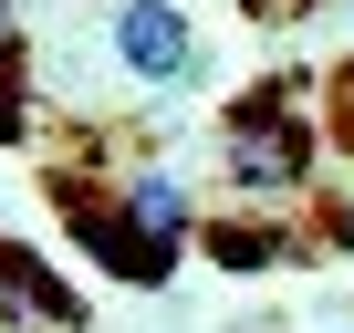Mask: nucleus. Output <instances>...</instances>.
Masks as SVG:
<instances>
[{
	"mask_svg": "<svg viewBox=\"0 0 354 333\" xmlns=\"http://www.w3.org/2000/svg\"><path fill=\"white\" fill-rule=\"evenodd\" d=\"M219 178L261 219H292L313 198V115H302L292 84H261L250 104H230V125H219Z\"/></svg>",
	"mask_w": 354,
	"mask_h": 333,
	"instance_id": "obj_1",
	"label": "nucleus"
},
{
	"mask_svg": "<svg viewBox=\"0 0 354 333\" xmlns=\"http://www.w3.org/2000/svg\"><path fill=\"white\" fill-rule=\"evenodd\" d=\"M63 229H73V240H84L115 281H136V292H156V281L177 271V250H156V240H146L115 198H94V188H73V178H63Z\"/></svg>",
	"mask_w": 354,
	"mask_h": 333,
	"instance_id": "obj_2",
	"label": "nucleus"
},
{
	"mask_svg": "<svg viewBox=\"0 0 354 333\" xmlns=\"http://www.w3.org/2000/svg\"><path fill=\"white\" fill-rule=\"evenodd\" d=\"M115 63L136 84H198V32L177 0H125L115 11Z\"/></svg>",
	"mask_w": 354,
	"mask_h": 333,
	"instance_id": "obj_3",
	"label": "nucleus"
},
{
	"mask_svg": "<svg viewBox=\"0 0 354 333\" xmlns=\"http://www.w3.org/2000/svg\"><path fill=\"white\" fill-rule=\"evenodd\" d=\"M0 323H21V333H84V292L42 271V250L21 240H0Z\"/></svg>",
	"mask_w": 354,
	"mask_h": 333,
	"instance_id": "obj_4",
	"label": "nucleus"
},
{
	"mask_svg": "<svg viewBox=\"0 0 354 333\" xmlns=\"http://www.w3.org/2000/svg\"><path fill=\"white\" fill-rule=\"evenodd\" d=\"M115 209L156 240V250H188V229H198V209H188V188L167 178V166H125V188H115Z\"/></svg>",
	"mask_w": 354,
	"mask_h": 333,
	"instance_id": "obj_5",
	"label": "nucleus"
},
{
	"mask_svg": "<svg viewBox=\"0 0 354 333\" xmlns=\"http://www.w3.org/2000/svg\"><path fill=\"white\" fill-rule=\"evenodd\" d=\"M188 240H209V260H219V271H271V260H302V240H292L281 219H209V229H188Z\"/></svg>",
	"mask_w": 354,
	"mask_h": 333,
	"instance_id": "obj_6",
	"label": "nucleus"
},
{
	"mask_svg": "<svg viewBox=\"0 0 354 333\" xmlns=\"http://www.w3.org/2000/svg\"><path fill=\"white\" fill-rule=\"evenodd\" d=\"M32 135V53H21V11L0 0V146Z\"/></svg>",
	"mask_w": 354,
	"mask_h": 333,
	"instance_id": "obj_7",
	"label": "nucleus"
},
{
	"mask_svg": "<svg viewBox=\"0 0 354 333\" xmlns=\"http://www.w3.org/2000/svg\"><path fill=\"white\" fill-rule=\"evenodd\" d=\"M333 146H344V156H354V63H344V73H333Z\"/></svg>",
	"mask_w": 354,
	"mask_h": 333,
	"instance_id": "obj_8",
	"label": "nucleus"
}]
</instances>
